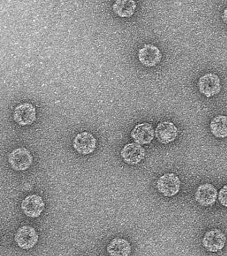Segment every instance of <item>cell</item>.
I'll use <instances>...</instances> for the list:
<instances>
[{
  "label": "cell",
  "mask_w": 227,
  "mask_h": 256,
  "mask_svg": "<svg viewBox=\"0 0 227 256\" xmlns=\"http://www.w3.org/2000/svg\"><path fill=\"white\" fill-rule=\"evenodd\" d=\"M156 187L165 197H173L180 191L181 180L174 173L165 174L157 180Z\"/></svg>",
  "instance_id": "6da1fadb"
},
{
  "label": "cell",
  "mask_w": 227,
  "mask_h": 256,
  "mask_svg": "<svg viewBox=\"0 0 227 256\" xmlns=\"http://www.w3.org/2000/svg\"><path fill=\"white\" fill-rule=\"evenodd\" d=\"M8 162L11 168L15 171H24L33 163V156L25 148L13 150L8 156Z\"/></svg>",
  "instance_id": "7a4b0ae2"
},
{
  "label": "cell",
  "mask_w": 227,
  "mask_h": 256,
  "mask_svg": "<svg viewBox=\"0 0 227 256\" xmlns=\"http://www.w3.org/2000/svg\"><path fill=\"white\" fill-rule=\"evenodd\" d=\"M199 92L207 98L213 97L220 93L222 86L220 78L214 74H207L199 78L198 82Z\"/></svg>",
  "instance_id": "3957f363"
},
{
  "label": "cell",
  "mask_w": 227,
  "mask_h": 256,
  "mask_svg": "<svg viewBox=\"0 0 227 256\" xmlns=\"http://www.w3.org/2000/svg\"><path fill=\"white\" fill-rule=\"evenodd\" d=\"M203 246L208 252H217L223 250L226 243V236L219 229H212L207 232L203 238Z\"/></svg>",
  "instance_id": "277c9868"
},
{
  "label": "cell",
  "mask_w": 227,
  "mask_h": 256,
  "mask_svg": "<svg viewBox=\"0 0 227 256\" xmlns=\"http://www.w3.org/2000/svg\"><path fill=\"white\" fill-rule=\"evenodd\" d=\"M138 59L143 66L147 68L155 67L160 63L162 54L157 46L145 44L138 52Z\"/></svg>",
  "instance_id": "5b68a950"
},
{
  "label": "cell",
  "mask_w": 227,
  "mask_h": 256,
  "mask_svg": "<svg viewBox=\"0 0 227 256\" xmlns=\"http://www.w3.org/2000/svg\"><path fill=\"white\" fill-rule=\"evenodd\" d=\"M73 146L75 151L79 154L87 156L95 151L97 146V140L92 134L83 132L75 136Z\"/></svg>",
  "instance_id": "8992f818"
},
{
  "label": "cell",
  "mask_w": 227,
  "mask_h": 256,
  "mask_svg": "<svg viewBox=\"0 0 227 256\" xmlns=\"http://www.w3.org/2000/svg\"><path fill=\"white\" fill-rule=\"evenodd\" d=\"M39 236L31 226H23L19 228L15 235V241L23 250L32 248L38 242Z\"/></svg>",
  "instance_id": "52a82bcc"
},
{
  "label": "cell",
  "mask_w": 227,
  "mask_h": 256,
  "mask_svg": "<svg viewBox=\"0 0 227 256\" xmlns=\"http://www.w3.org/2000/svg\"><path fill=\"white\" fill-rule=\"evenodd\" d=\"M13 119L19 126H30L36 120V110L32 104L24 103L17 106L13 112Z\"/></svg>",
  "instance_id": "ba28073f"
},
{
  "label": "cell",
  "mask_w": 227,
  "mask_h": 256,
  "mask_svg": "<svg viewBox=\"0 0 227 256\" xmlns=\"http://www.w3.org/2000/svg\"><path fill=\"white\" fill-rule=\"evenodd\" d=\"M121 157L125 163L129 165H137L144 160L145 148L140 144L129 143L126 144L121 151Z\"/></svg>",
  "instance_id": "9c48e42d"
},
{
  "label": "cell",
  "mask_w": 227,
  "mask_h": 256,
  "mask_svg": "<svg viewBox=\"0 0 227 256\" xmlns=\"http://www.w3.org/2000/svg\"><path fill=\"white\" fill-rule=\"evenodd\" d=\"M23 214L29 218H36L41 216L45 208L43 198L38 195L27 196L21 203Z\"/></svg>",
  "instance_id": "30bf717a"
},
{
  "label": "cell",
  "mask_w": 227,
  "mask_h": 256,
  "mask_svg": "<svg viewBox=\"0 0 227 256\" xmlns=\"http://www.w3.org/2000/svg\"><path fill=\"white\" fill-rule=\"evenodd\" d=\"M218 192L213 184L206 183L199 186L195 194V199L199 205L208 207L216 202Z\"/></svg>",
  "instance_id": "8fae6325"
},
{
  "label": "cell",
  "mask_w": 227,
  "mask_h": 256,
  "mask_svg": "<svg viewBox=\"0 0 227 256\" xmlns=\"http://www.w3.org/2000/svg\"><path fill=\"white\" fill-rule=\"evenodd\" d=\"M155 135L160 143L170 144L176 140L178 136V128L172 122H161L157 126Z\"/></svg>",
  "instance_id": "7c38bea8"
},
{
  "label": "cell",
  "mask_w": 227,
  "mask_h": 256,
  "mask_svg": "<svg viewBox=\"0 0 227 256\" xmlns=\"http://www.w3.org/2000/svg\"><path fill=\"white\" fill-rule=\"evenodd\" d=\"M131 136L137 144L140 145L151 144L154 139V128L153 125L146 122L137 124L131 132Z\"/></svg>",
  "instance_id": "4fadbf2b"
},
{
  "label": "cell",
  "mask_w": 227,
  "mask_h": 256,
  "mask_svg": "<svg viewBox=\"0 0 227 256\" xmlns=\"http://www.w3.org/2000/svg\"><path fill=\"white\" fill-rule=\"evenodd\" d=\"M131 246L127 240L115 238L107 246V253L112 256H127L131 254Z\"/></svg>",
  "instance_id": "5bb4252c"
},
{
  "label": "cell",
  "mask_w": 227,
  "mask_h": 256,
  "mask_svg": "<svg viewBox=\"0 0 227 256\" xmlns=\"http://www.w3.org/2000/svg\"><path fill=\"white\" fill-rule=\"evenodd\" d=\"M137 3L134 0H115L113 11L121 18H129L134 15Z\"/></svg>",
  "instance_id": "9a60e30c"
},
{
  "label": "cell",
  "mask_w": 227,
  "mask_h": 256,
  "mask_svg": "<svg viewBox=\"0 0 227 256\" xmlns=\"http://www.w3.org/2000/svg\"><path fill=\"white\" fill-rule=\"evenodd\" d=\"M227 116L218 115L213 118L210 123L211 134L217 138L224 139L227 136Z\"/></svg>",
  "instance_id": "2e32d148"
},
{
  "label": "cell",
  "mask_w": 227,
  "mask_h": 256,
  "mask_svg": "<svg viewBox=\"0 0 227 256\" xmlns=\"http://www.w3.org/2000/svg\"><path fill=\"white\" fill-rule=\"evenodd\" d=\"M227 186L225 185L223 188H221L220 191L219 192V200L220 202L221 205L227 207Z\"/></svg>",
  "instance_id": "e0dca14e"
},
{
  "label": "cell",
  "mask_w": 227,
  "mask_h": 256,
  "mask_svg": "<svg viewBox=\"0 0 227 256\" xmlns=\"http://www.w3.org/2000/svg\"><path fill=\"white\" fill-rule=\"evenodd\" d=\"M222 19L223 21H224L225 23H227V9L225 10L224 13H223V15L222 16Z\"/></svg>",
  "instance_id": "ac0fdd59"
}]
</instances>
